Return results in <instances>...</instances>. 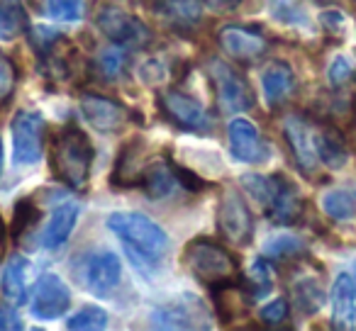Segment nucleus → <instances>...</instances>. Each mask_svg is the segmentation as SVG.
I'll return each instance as SVG.
<instances>
[{"instance_id":"obj_1","label":"nucleus","mask_w":356,"mask_h":331,"mask_svg":"<svg viewBox=\"0 0 356 331\" xmlns=\"http://www.w3.org/2000/svg\"><path fill=\"white\" fill-rule=\"evenodd\" d=\"M93 144L79 127H66L51 144V173L71 190H86L93 171Z\"/></svg>"},{"instance_id":"obj_2","label":"nucleus","mask_w":356,"mask_h":331,"mask_svg":"<svg viewBox=\"0 0 356 331\" xmlns=\"http://www.w3.org/2000/svg\"><path fill=\"white\" fill-rule=\"evenodd\" d=\"M105 227L124 244V246L134 248V251L144 253V256L163 258L171 248L168 234L154 222L152 217L142 212H113L105 219Z\"/></svg>"},{"instance_id":"obj_3","label":"nucleus","mask_w":356,"mask_h":331,"mask_svg":"<svg viewBox=\"0 0 356 331\" xmlns=\"http://www.w3.org/2000/svg\"><path fill=\"white\" fill-rule=\"evenodd\" d=\"M184 263L200 282L210 287L232 285V278L237 275L234 256L213 239H193L186 244Z\"/></svg>"},{"instance_id":"obj_4","label":"nucleus","mask_w":356,"mask_h":331,"mask_svg":"<svg viewBox=\"0 0 356 331\" xmlns=\"http://www.w3.org/2000/svg\"><path fill=\"white\" fill-rule=\"evenodd\" d=\"M205 71H208L210 83L215 88V100H218L220 112L239 114L254 108L252 85H249V80L234 66H229L222 59H210L205 64Z\"/></svg>"},{"instance_id":"obj_5","label":"nucleus","mask_w":356,"mask_h":331,"mask_svg":"<svg viewBox=\"0 0 356 331\" xmlns=\"http://www.w3.org/2000/svg\"><path fill=\"white\" fill-rule=\"evenodd\" d=\"M76 275L90 295L105 297L122 280V261L110 248H98V251H90L81 258Z\"/></svg>"},{"instance_id":"obj_6","label":"nucleus","mask_w":356,"mask_h":331,"mask_svg":"<svg viewBox=\"0 0 356 331\" xmlns=\"http://www.w3.org/2000/svg\"><path fill=\"white\" fill-rule=\"evenodd\" d=\"M100 32L108 37L113 44L122 46V49H142L152 42V32L149 27L139 20L137 15L122 10L118 6H105L95 17Z\"/></svg>"},{"instance_id":"obj_7","label":"nucleus","mask_w":356,"mask_h":331,"mask_svg":"<svg viewBox=\"0 0 356 331\" xmlns=\"http://www.w3.org/2000/svg\"><path fill=\"white\" fill-rule=\"evenodd\" d=\"M44 117L37 110H17L13 117V156L20 166H32L44 151Z\"/></svg>"},{"instance_id":"obj_8","label":"nucleus","mask_w":356,"mask_h":331,"mask_svg":"<svg viewBox=\"0 0 356 331\" xmlns=\"http://www.w3.org/2000/svg\"><path fill=\"white\" fill-rule=\"evenodd\" d=\"M159 108H161V112L166 114L168 122L186 129V132L208 134L210 129H213L208 110H205L195 98H191V95L181 93V90H176V88H168L159 95Z\"/></svg>"},{"instance_id":"obj_9","label":"nucleus","mask_w":356,"mask_h":331,"mask_svg":"<svg viewBox=\"0 0 356 331\" xmlns=\"http://www.w3.org/2000/svg\"><path fill=\"white\" fill-rule=\"evenodd\" d=\"M218 229L227 241L237 244V246H247L252 244L254 237V217L249 205L237 190L227 188L220 198L218 207Z\"/></svg>"},{"instance_id":"obj_10","label":"nucleus","mask_w":356,"mask_h":331,"mask_svg":"<svg viewBox=\"0 0 356 331\" xmlns=\"http://www.w3.org/2000/svg\"><path fill=\"white\" fill-rule=\"evenodd\" d=\"M210 314L195 295H181L152 312V326L156 329H205Z\"/></svg>"},{"instance_id":"obj_11","label":"nucleus","mask_w":356,"mask_h":331,"mask_svg":"<svg viewBox=\"0 0 356 331\" xmlns=\"http://www.w3.org/2000/svg\"><path fill=\"white\" fill-rule=\"evenodd\" d=\"M71 307V290L56 273H44L32 292V314L42 321L64 316Z\"/></svg>"},{"instance_id":"obj_12","label":"nucleus","mask_w":356,"mask_h":331,"mask_svg":"<svg viewBox=\"0 0 356 331\" xmlns=\"http://www.w3.org/2000/svg\"><path fill=\"white\" fill-rule=\"evenodd\" d=\"M283 137H286L291 153L296 158V166L305 176H312L315 169L320 166V156H317L315 146V129L305 122L300 114H288L283 119Z\"/></svg>"},{"instance_id":"obj_13","label":"nucleus","mask_w":356,"mask_h":331,"mask_svg":"<svg viewBox=\"0 0 356 331\" xmlns=\"http://www.w3.org/2000/svg\"><path fill=\"white\" fill-rule=\"evenodd\" d=\"M81 114H83V119L90 127L103 134L120 132L129 119V110L122 103L98 93L81 95Z\"/></svg>"},{"instance_id":"obj_14","label":"nucleus","mask_w":356,"mask_h":331,"mask_svg":"<svg viewBox=\"0 0 356 331\" xmlns=\"http://www.w3.org/2000/svg\"><path fill=\"white\" fill-rule=\"evenodd\" d=\"M218 44L234 61H257L266 54L268 42L259 30L244 25H225L218 32Z\"/></svg>"},{"instance_id":"obj_15","label":"nucleus","mask_w":356,"mask_h":331,"mask_svg":"<svg viewBox=\"0 0 356 331\" xmlns=\"http://www.w3.org/2000/svg\"><path fill=\"white\" fill-rule=\"evenodd\" d=\"M229 137V151L237 161L242 163H264L268 158V146L264 144L259 129L254 127V122L244 117H234L227 127Z\"/></svg>"},{"instance_id":"obj_16","label":"nucleus","mask_w":356,"mask_h":331,"mask_svg":"<svg viewBox=\"0 0 356 331\" xmlns=\"http://www.w3.org/2000/svg\"><path fill=\"white\" fill-rule=\"evenodd\" d=\"M147 146L142 139H129L115 161L113 169V185L118 188H132V185H142V176L147 171Z\"/></svg>"},{"instance_id":"obj_17","label":"nucleus","mask_w":356,"mask_h":331,"mask_svg":"<svg viewBox=\"0 0 356 331\" xmlns=\"http://www.w3.org/2000/svg\"><path fill=\"white\" fill-rule=\"evenodd\" d=\"M264 212L276 224H296L302 214V198L296 185L283 178V176H276L271 200H268V205L264 207Z\"/></svg>"},{"instance_id":"obj_18","label":"nucleus","mask_w":356,"mask_h":331,"mask_svg":"<svg viewBox=\"0 0 356 331\" xmlns=\"http://www.w3.org/2000/svg\"><path fill=\"white\" fill-rule=\"evenodd\" d=\"M154 15L161 17L166 25L178 27V30H188L198 25L203 17L205 0H149Z\"/></svg>"},{"instance_id":"obj_19","label":"nucleus","mask_w":356,"mask_h":331,"mask_svg":"<svg viewBox=\"0 0 356 331\" xmlns=\"http://www.w3.org/2000/svg\"><path fill=\"white\" fill-rule=\"evenodd\" d=\"M296 90V74L286 61H271L261 71V93L268 108H278Z\"/></svg>"},{"instance_id":"obj_20","label":"nucleus","mask_w":356,"mask_h":331,"mask_svg":"<svg viewBox=\"0 0 356 331\" xmlns=\"http://www.w3.org/2000/svg\"><path fill=\"white\" fill-rule=\"evenodd\" d=\"M354 285H351L349 271L339 273V278L332 285V326L334 329H351L356 321V307H354Z\"/></svg>"},{"instance_id":"obj_21","label":"nucleus","mask_w":356,"mask_h":331,"mask_svg":"<svg viewBox=\"0 0 356 331\" xmlns=\"http://www.w3.org/2000/svg\"><path fill=\"white\" fill-rule=\"evenodd\" d=\"M76 219H79V205L64 203L51 212L49 222H47L44 232H42V246L56 251L69 241L71 232L76 227Z\"/></svg>"},{"instance_id":"obj_22","label":"nucleus","mask_w":356,"mask_h":331,"mask_svg":"<svg viewBox=\"0 0 356 331\" xmlns=\"http://www.w3.org/2000/svg\"><path fill=\"white\" fill-rule=\"evenodd\" d=\"M30 280H32V266L25 256H15L8 261L6 271H3V295L13 302V305H25L30 297Z\"/></svg>"},{"instance_id":"obj_23","label":"nucleus","mask_w":356,"mask_h":331,"mask_svg":"<svg viewBox=\"0 0 356 331\" xmlns=\"http://www.w3.org/2000/svg\"><path fill=\"white\" fill-rule=\"evenodd\" d=\"M315 146H317V156H320V163H325L327 169H341L349 158V151H346L344 137L337 127L332 124H325V127L315 129Z\"/></svg>"},{"instance_id":"obj_24","label":"nucleus","mask_w":356,"mask_h":331,"mask_svg":"<svg viewBox=\"0 0 356 331\" xmlns=\"http://www.w3.org/2000/svg\"><path fill=\"white\" fill-rule=\"evenodd\" d=\"M178 185L176 171L173 163L168 161H149L147 171L142 176V188L147 193V198L152 200H163L173 193V188Z\"/></svg>"},{"instance_id":"obj_25","label":"nucleus","mask_w":356,"mask_h":331,"mask_svg":"<svg viewBox=\"0 0 356 331\" xmlns=\"http://www.w3.org/2000/svg\"><path fill=\"white\" fill-rule=\"evenodd\" d=\"M239 287L244 290V295H247L249 302L264 300V297L273 290V273H271L268 261L257 258V261L252 263V268L247 271V275L239 280Z\"/></svg>"},{"instance_id":"obj_26","label":"nucleus","mask_w":356,"mask_h":331,"mask_svg":"<svg viewBox=\"0 0 356 331\" xmlns=\"http://www.w3.org/2000/svg\"><path fill=\"white\" fill-rule=\"evenodd\" d=\"M27 30H30V22L20 0H0V40L13 42Z\"/></svg>"},{"instance_id":"obj_27","label":"nucleus","mask_w":356,"mask_h":331,"mask_svg":"<svg viewBox=\"0 0 356 331\" xmlns=\"http://www.w3.org/2000/svg\"><path fill=\"white\" fill-rule=\"evenodd\" d=\"M293 300L296 307L302 314H315L322 305H325V290H322V282L312 275H302L293 282Z\"/></svg>"},{"instance_id":"obj_28","label":"nucleus","mask_w":356,"mask_h":331,"mask_svg":"<svg viewBox=\"0 0 356 331\" xmlns=\"http://www.w3.org/2000/svg\"><path fill=\"white\" fill-rule=\"evenodd\" d=\"M322 210L330 214L332 219H349L356 214V193L346 188H332L322 195Z\"/></svg>"},{"instance_id":"obj_29","label":"nucleus","mask_w":356,"mask_h":331,"mask_svg":"<svg viewBox=\"0 0 356 331\" xmlns=\"http://www.w3.org/2000/svg\"><path fill=\"white\" fill-rule=\"evenodd\" d=\"M44 12L54 22H81L86 15V0H44Z\"/></svg>"},{"instance_id":"obj_30","label":"nucleus","mask_w":356,"mask_h":331,"mask_svg":"<svg viewBox=\"0 0 356 331\" xmlns=\"http://www.w3.org/2000/svg\"><path fill=\"white\" fill-rule=\"evenodd\" d=\"M69 329H79V331H95V329H105L108 326V312L98 305H88L81 307L69 321H66Z\"/></svg>"},{"instance_id":"obj_31","label":"nucleus","mask_w":356,"mask_h":331,"mask_svg":"<svg viewBox=\"0 0 356 331\" xmlns=\"http://www.w3.org/2000/svg\"><path fill=\"white\" fill-rule=\"evenodd\" d=\"M302 248H305V244L298 237H293V234H276V237H271L264 244V256L293 258V256H298V253H302Z\"/></svg>"},{"instance_id":"obj_32","label":"nucleus","mask_w":356,"mask_h":331,"mask_svg":"<svg viewBox=\"0 0 356 331\" xmlns=\"http://www.w3.org/2000/svg\"><path fill=\"white\" fill-rule=\"evenodd\" d=\"M37 219H40V210L35 207V203H32L30 198L17 200L15 210H13V229H10L13 237H15V241L25 237L27 229L35 227Z\"/></svg>"},{"instance_id":"obj_33","label":"nucleus","mask_w":356,"mask_h":331,"mask_svg":"<svg viewBox=\"0 0 356 331\" xmlns=\"http://www.w3.org/2000/svg\"><path fill=\"white\" fill-rule=\"evenodd\" d=\"M98 71L110 80L120 78V76H122V71H124V51H122V46L113 44V46H108V49L100 51V54H98Z\"/></svg>"},{"instance_id":"obj_34","label":"nucleus","mask_w":356,"mask_h":331,"mask_svg":"<svg viewBox=\"0 0 356 331\" xmlns=\"http://www.w3.org/2000/svg\"><path fill=\"white\" fill-rule=\"evenodd\" d=\"M27 35H30V44H32V49H35L37 59H40V56H44L51 46L59 44V42L64 40V35H61L59 30H54V27H44V25L30 27V30H27Z\"/></svg>"},{"instance_id":"obj_35","label":"nucleus","mask_w":356,"mask_h":331,"mask_svg":"<svg viewBox=\"0 0 356 331\" xmlns=\"http://www.w3.org/2000/svg\"><path fill=\"white\" fill-rule=\"evenodd\" d=\"M259 319L266 326H281L288 319V300L278 297V300H271L268 305H264L261 312H259Z\"/></svg>"},{"instance_id":"obj_36","label":"nucleus","mask_w":356,"mask_h":331,"mask_svg":"<svg viewBox=\"0 0 356 331\" xmlns=\"http://www.w3.org/2000/svg\"><path fill=\"white\" fill-rule=\"evenodd\" d=\"M15 90V66L0 51V105L6 103Z\"/></svg>"},{"instance_id":"obj_37","label":"nucleus","mask_w":356,"mask_h":331,"mask_svg":"<svg viewBox=\"0 0 356 331\" xmlns=\"http://www.w3.org/2000/svg\"><path fill=\"white\" fill-rule=\"evenodd\" d=\"M173 171H176L178 185H184L186 190H191V193H200V190H205V180L200 178V176L191 173L188 169L178 166V163H173Z\"/></svg>"},{"instance_id":"obj_38","label":"nucleus","mask_w":356,"mask_h":331,"mask_svg":"<svg viewBox=\"0 0 356 331\" xmlns=\"http://www.w3.org/2000/svg\"><path fill=\"white\" fill-rule=\"evenodd\" d=\"M351 74H354V69H351L349 59H344V56H337V59L332 61V66H330V80L334 85H344L346 80L351 78Z\"/></svg>"},{"instance_id":"obj_39","label":"nucleus","mask_w":356,"mask_h":331,"mask_svg":"<svg viewBox=\"0 0 356 331\" xmlns=\"http://www.w3.org/2000/svg\"><path fill=\"white\" fill-rule=\"evenodd\" d=\"M166 74H168V71L163 69V64L159 59H152V61H147V64L142 66V78L147 80L149 85L161 83V80L166 78Z\"/></svg>"},{"instance_id":"obj_40","label":"nucleus","mask_w":356,"mask_h":331,"mask_svg":"<svg viewBox=\"0 0 356 331\" xmlns=\"http://www.w3.org/2000/svg\"><path fill=\"white\" fill-rule=\"evenodd\" d=\"M22 329V321L17 316V312L8 305H0V331H15Z\"/></svg>"},{"instance_id":"obj_41","label":"nucleus","mask_w":356,"mask_h":331,"mask_svg":"<svg viewBox=\"0 0 356 331\" xmlns=\"http://www.w3.org/2000/svg\"><path fill=\"white\" fill-rule=\"evenodd\" d=\"M239 3L242 0H205V6L215 12H229V10H237Z\"/></svg>"},{"instance_id":"obj_42","label":"nucleus","mask_w":356,"mask_h":331,"mask_svg":"<svg viewBox=\"0 0 356 331\" xmlns=\"http://www.w3.org/2000/svg\"><path fill=\"white\" fill-rule=\"evenodd\" d=\"M349 278H351V285H354V292H356V261L351 263V271H349Z\"/></svg>"},{"instance_id":"obj_43","label":"nucleus","mask_w":356,"mask_h":331,"mask_svg":"<svg viewBox=\"0 0 356 331\" xmlns=\"http://www.w3.org/2000/svg\"><path fill=\"white\" fill-rule=\"evenodd\" d=\"M3 241H6V224L0 219V251H3Z\"/></svg>"},{"instance_id":"obj_44","label":"nucleus","mask_w":356,"mask_h":331,"mask_svg":"<svg viewBox=\"0 0 356 331\" xmlns=\"http://www.w3.org/2000/svg\"><path fill=\"white\" fill-rule=\"evenodd\" d=\"M0 173H3V142H0Z\"/></svg>"}]
</instances>
